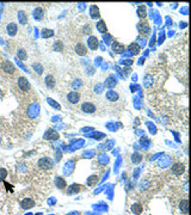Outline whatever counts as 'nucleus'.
I'll use <instances>...</instances> for the list:
<instances>
[{"mask_svg": "<svg viewBox=\"0 0 191 215\" xmlns=\"http://www.w3.org/2000/svg\"><path fill=\"white\" fill-rule=\"evenodd\" d=\"M1 70H3L4 73L12 75V74H15V72H16V67H15V65H13L12 62H10L8 60H6V61H4L3 65H1Z\"/></svg>", "mask_w": 191, "mask_h": 215, "instance_id": "obj_2", "label": "nucleus"}, {"mask_svg": "<svg viewBox=\"0 0 191 215\" xmlns=\"http://www.w3.org/2000/svg\"><path fill=\"white\" fill-rule=\"evenodd\" d=\"M51 161L49 160V159H47V158H43V159L40 161V166L42 167V168H50L51 167Z\"/></svg>", "mask_w": 191, "mask_h": 215, "instance_id": "obj_15", "label": "nucleus"}, {"mask_svg": "<svg viewBox=\"0 0 191 215\" xmlns=\"http://www.w3.org/2000/svg\"><path fill=\"white\" fill-rule=\"evenodd\" d=\"M90 15H91V17H92L93 19H96V18H99V17H100L99 8H98L96 5L91 6V10H90Z\"/></svg>", "mask_w": 191, "mask_h": 215, "instance_id": "obj_14", "label": "nucleus"}, {"mask_svg": "<svg viewBox=\"0 0 191 215\" xmlns=\"http://www.w3.org/2000/svg\"><path fill=\"white\" fill-rule=\"evenodd\" d=\"M114 85H116V83H114V78H112V77L108 78V80H106V83H105V86L111 87V86H114Z\"/></svg>", "mask_w": 191, "mask_h": 215, "instance_id": "obj_27", "label": "nucleus"}, {"mask_svg": "<svg viewBox=\"0 0 191 215\" xmlns=\"http://www.w3.org/2000/svg\"><path fill=\"white\" fill-rule=\"evenodd\" d=\"M44 138H49V139L54 140V139H58V138H59V134L56 133V132H54V130H49V132L46 134V136H44Z\"/></svg>", "mask_w": 191, "mask_h": 215, "instance_id": "obj_20", "label": "nucleus"}, {"mask_svg": "<svg viewBox=\"0 0 191 215\" xmlns=\"http://www.w3.org/2000/svg\"><path fill=\"white\" fill-rule=\"evenodd\" d=\"M17 29H18V26H17L16 23H10V24L7 25V28H6L7 33H8L10 36H15L16 33H17Z\"/></svg>", "mask_w": 191, "mask_h": 215, "instance_id": "obj_10", "label": "nucleus"}, {"mask_svg": "<svg viewBox=\"0 0 191 215\" xmlns=\"http://www.w3.org/2000/svg\"><path fill=\"white\" fill-rule=\"evenodd\" d=\"M32 68L35 70V71H36L38 74H41V73L43 72V67H42L40 63H33V65H32Z\"/></svg>", "mask_w": 191, "mask_h": 215, "instance_id": "obj_25", "label": "nucleus"}, {"mask_svg": "<svg viewBox=\"0 0 191 215\" xmlns=\"http://www.w3.org/2000/svg\"><path fill=\"white\" fill-rule=\"evenodd\" d=\"M128 49H129V51L131 53V54H134V55H138L139 53H140V46L138 43H131L130 46L128 47Z\"/></svg>", "mask_w": 191, "mask_h": 215, "instance_id": "obj_13", "label": "nucleus"}, {"mask_svg": "<svg viewBox=\"0 0 191 215\" xmlns=\"http://www.w3.org/2000/svg\"><path fill=\"white\" fill-rule=\"evenodd\" d=\"M67 99H68L71 104H76V103H79V100H80V93L78 91H72L67 96Z\"/></svg>", "mask_w": 191, "mask_h": 215, "instance_id": "obj_4", "label": "nucleus"}, {"mask_svg": "<svg viewBox=\"0 0 191 215\" xmlns=\"http://www.w3.org/2000/svg\"><path fill=\"white\" fill-rule=\"evenodd\" d=\"M20 206L23 209H30V208H32L33 206H35V202H33L31 198H24L20 202Z\"/></svg>", "mask_w": 191, "mask_h": 215, "instance_id": "obj_9", "label": "nucleus"}, {"mask_svg": "<svg viewBox=\"0 0 191 215\" xmlns=\"http://www.w3.org/2000/svg\"><path fill=\"white\" fill-rule=\"evenodd\" d=\"M105 97H106V99L110 100V102H117V100L119 99V95H118L116 91H112V90H110V91H108V92L105 93Z\"/></svg>", "mask_w": 191, "mask_h": 215, "instance_id": "obj_6", "label": "nucleus"}, {"mask_svg": "<svg viewBox=\"0 0 191 215\" xmlns=\"http://www.w3.org/2000/svg\"><path fill=\"white\" fill-rule=\"evenodd\" d=\"M87 43H88L90 49H92V50H97V49H98V38H97L96 36L88 37Z\"/></svg>", "mask_w": 191, "mask_h": 215, "instance_id": "obj_7", "label": "nucleus"}, {"mask_svg": "<svg viewBox=\"0 0 191 215\" xmlns=\"http://www.w3.org/2000/svg\"><path fill=\"white\" fill-rule=\"evenodd\" d=\"M17 56H18L19 60H23V61L28 59V54H26V51L24 49H19L18 53H17Z\"/></svg>", "mask_w": 191, "mask_h": 215, "instance_id": "obj_19", "label": "nucleus"}, {"mask_svg": "<svg viewBox=\"0 0 191 215\" xmlns=\"http://www.w3.org/2000/svg\"><path fill=\"white\" fill-rule=\"evenodd\" d=\"M75 53L80 56H85L87 54V48L84 43H78L75 46Z\"/></svg>", "mask_w": 191, "mask_h": 215, "instance_id": "obj_5", "label": "nucleus"}, {"mask_svg": "<svg viewBox=\"0 0 191 215\" xmlns=\"http://www.w3.org/2000/svg\"><path fill=\"white\" fill-rule=\"evenodd\" d=\"M54 50H58V51H62L63 50V43L61 41H56L54 43Z\"/></svg>", "mask_w": 191, "mask_h": 215, "instance_id": "obj_21", "label": "nucleus"}, {"mask_svg": "<svg viewBox=\"0 0 191 215\" xmlns=\"http://www.w3.org/2000/svg\"><path fill=\"white\" fill-rule=\"evenodd\" d=\"M56 184H58V186H59L60 189H63V188L66 186L65 180H63L62 178H60V177H58V179H56Z\"/></svg>", "mask_w": 191, "mask_h": 215, "instance_id": "obj_26", "label": "nucleus"}, {"mask_svg": "<svg viewBox=\"0 0 191 215\" xmlns=\"http://www.w3.org/2000/svg\"><path fill=\"white\" fill-rule=\"evenodd\" d=\"M33 17H35V19H37V20H41L43 18V10L41 7H37L35 11H33Z\"/></svg>", "mask_w": 191, "mask_h": 215, "instance_id": "obj_16", "label": "nucleus"}, {"mask_svg": "<svg viewBox=\"0 0 191 215\" xmlns=\"http://www.w3.org/2000/svg\"><path fill=\"white\" fill-rule=\"evenodd\" d=\"M42 36H43L44 38L53 37V36H54V31L50 30V29H43V30H42Z\"/></svg>", "mask_w": 191, "mask_h": 215, "instance_id": "obj_18", "label": "nucleus"}, {"mask_svg": "<svg viewBox=\"0 0 191 215\" xmlns=\"http://www.w3.org/2000/svg\"><path fill=\"white\" fill-rule=\"evenodd\" d=\"M7 176V171L5 168H0V180H4Z\"/></svg>", "mask_w": 191, "mask_h": 215, "instance_id": "obj_28", "label": "nucleus"}, {"mask_svg": "<svg viewBox=\"0 0 191 215\" xmlns=\"http://www.w3.org/2000/svg\"><path fill=\"white\" fill-rule=\"evenodd\" d=\"M17 84H18V87H19L23 92H28V91H30V88H31V85H30L29 80H28L25 77H19Z\"/></svg>", "mask_w": 191, "mask_h": 215, "instance_id": "obj_1", "label": "nucleus"}, {"mask_svg": "<svg viewBox=\"0 0 191 215\" xmlns=\"http://www.w3.org/2000/svg\"><path fill=\"white\" fill-rule=\"evenodd\" d=\"M141 210H142V207H141L140 205H134V206H133V212H135L136 214H140Z\"/></svg>", "mask_w": 191, "mask_h": 215, "instance_id": "obj_29", "label": "nucleus"}, {"mask_svg": "<svg viewBox=\"0 0 191 215\" xmlns=\"http://www.w3.org/2000/svg\"><path fill=\"white\" fill-rule=\"evenodd\" d=\"M46 85H47V87H49V88H53V87L56 85L55 78H54L53 75H47V77H46Z\"/></svg>", "mask_w": 191, "mask_h": 215, "instance_id": "obj_12", "label": "nucleus"}, {"mask_svg": "<svg viewBox=\"0 0 191 215\" xmlns=\"http://www.w3.org/2000/svg\"><path fill=\"white\" fill-rule=\"evenodd\" d=\"M184 170H185L184 165H183V164H179V163H177V164H174V165L172 166V172H173L174 175H177V176L182 175V173L184 172Z\"/></svg>", "mask_w": 191, "mask_h": 215, "instance_id": "obj_8", "label": "nucleus"}, {"mask_svg": "<svg viewBox=\"0 0 191 215\" xmlns=\"http://www.w3.org/2000/svg\"><path fill=\"white\" fill-rule=\"evenodd\" d=\"M97 30L99 31V32H106V25H105V22H103V20H99L98 23H97Z\"/></svg>", "mask_w": 191, "mask_h": 215, "instance_id": "obj_17", "label": "nucleus"}, {"mask_svg": "<svg viewBox=\"0 0 191 215\" xmlns=\"http://www.w3.org/2000/svg\"><path fill=\"white\" fill-rule=\"evenodd\" d=\"M18 18H19V22L23 25H25L26 24V16H25V13L23 12V11H20V12L18 13Z\"/></svg>", "mask_w": 191, "mask_h": 215, "instance_id": "obj_22", "label": "nucleus"}, {"mask_svg": "<svg viewBox=\"0 0 191 215\" xmlns=\"http://www.w3.org/2000/svg\"><path fill=\"white\" fill-rule=\"evenodd\" d=\"M138 15L140 18H144L146 15H147V12H146V7L144 6H140L139 10H138Z\"/></svg>", "mask_w": 191, "mask_h": 215, "instance_id": "obj_24", "label": "nucleus"}, {"mask_svg": "<svg viewBox=\"0 0 191 215\" xmlns=\"http://www.w3.org/2000/svg\"><path fill=\"white\" fill-rule=\"evenodd\" d=\"M81 110L84 112H86V114H93V112L97 110V108L93 103H91V102H85V103H83V105H81Z\"/></svg>", "mask_w": 191, "mask_h": 215, "instance_id": "obj_3", "label": "nucleus"}, {"mask_svg": "<svg viewBox=\"0 0 191 215\" xmlns=\"http://www.w3.org/2000/svg\"><path fill=\"white\" fill-rule=\"evenodd\" d=\"M188 200H183L181 202V210L184 213V214H188Z\"/></svg>", "mask_w": 191, "mask_h": 215, "instance_id": "obj_23", "label": "nucleus"}, {"mask_svg": "<svg viewBox=\"0 0 191 215\" xmlns=\"http://www.w3.org/2000/svg\"><path fill=\"white\" fill-rule=\"evenodd\" d=\"M74 191H79V185H72V188L69 189V192L72 194Z\"/></svg>", "mask_w": 191, "mask_h": 215, "instance_id": "obj_30", "label": "nucleus"}, {"mask_svg": "<svg viewBox=\"0 0 191 215\" xmlns=\"http://www.w3.org/2000/svg\"><path fill=\"white\" fill-rule=\"evenodd\" d=\"M112 49H114V51H115V53H118V54H121V53H123V51H124L126 47L123 46V44L118 43V42H115L114 44H112Z\"/></svg>", "mask_w": 191, "mask_h": 215, "instance_id": "obj_11", "label": "nucleus"}]
</instances>
